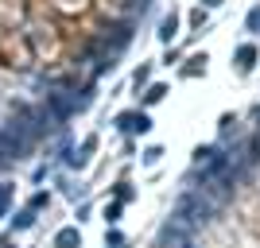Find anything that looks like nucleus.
<instances>
[{"mask_svg":"<svg viewBox=\"0 0 260 248\" xmlns=\"http://www.w3.org/2000/svg\"><path fill=\"white\" fill-rule=\"evenodd\" d=\"M120 124H124V128H132V132H136V128H140V132H148V128H152L144 113H140V117H124V120H120Z\"/></svg>","mask_w":260,"mask_h":248,"instance_id":"1","label":"nucleus"},{"mask_svg":"<svg viewBox=\"0 0 260 248\" xmlns=\"http://www.w3.org/2000/svg\"><path fill=\"white\" fill-rule=\"evenodd\" d=\"M8 198H12V190H8V186H0V214L8 209Z\"/></svg>","mask_w":260,"mask_h":248,"instance_id":"4","label":"nucleus"},{"mask_svg":"<svg viewBox=\"0 0 260 248\" xmlns=\"http://www.w3.org/2000/svg\"><path fill=\"white\" fill-rule=\"evenodd\" d=\"M74 244H78V233H74V229L58 233V248H74Z\"/></svg>","mask_w":260,"mask_h":248,"instance_id":"2","label":"nucleus"},{"mask_svg":"<svg viewBox=\"0 0 260 248\" xmlns=\"http://www.w3.org/2000/svg\"><path fill=\"white\" fill-rule=\"evenodd\" d=\"M206 4H217V0H206Z\"/></svg>","mask_w":260,"mask_h":248,"instance_id":"6","label":"nucleus"},{"mask_svg":"<svg viewBox=\"0 0 260 248\" xmlns=\"http://www.w3.org/2000/svg\"><path fill=\"white\" fill-rule=\"evenodd\" d=\"M252 58H256V51H252V47H241V70H249Z\"/></svg>","mask_w":260,"mask_h":248,"instance_id":"3","label":"nucleus"},{"mask_svg":"<svg viewBox=\"0 0 260 248\" xmlns=\"http://www.w3.org/2000/svg\"><path fill=\"white\" fill-rule=\"evenodd\" d=\"M171 35H175V16H171V20H163V39H171Z\"/></svg>","mask_w":260,"mask_h":248,"instance_id":"5","label":"nucleus"}]
</instances>
